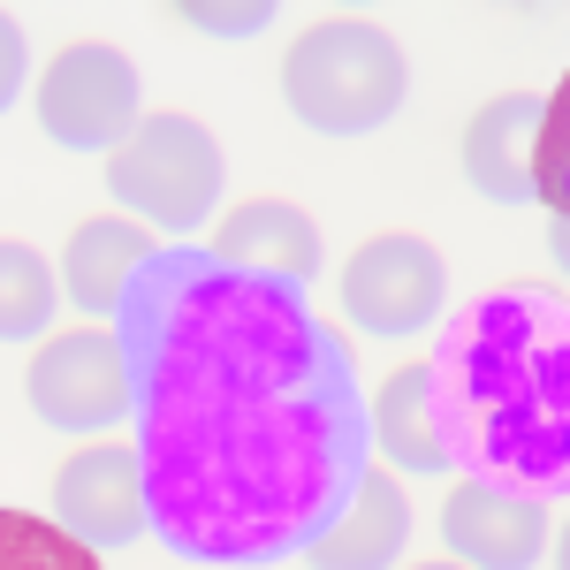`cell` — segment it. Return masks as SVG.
Segmentation results:
<instances>
[{
    "instance_id": "7a4b0ae2",
    "label": "cell",
    "mask_w": 570,
    "mask_h": 570,
    "mask_svg": "<svg viewBox=\"0 0 570 570\" xmlns=\"http://www.w3.org/2000/svg\"><path fill=\"white\" fill-rule=\"evenodd\" d=\"M434 426L449 464L472 449L487 472H525L532 487L563 480V305L494 297L464 335L426 365Z\"/></svg>"
},
{
    "instance_id": "5b68a950",
    "label": "cell",
    "mask_w": 570,
    "mask_h": 570,
    "mask_svg": "<svg viewBox=\"0 0 570 570\" xmlns=\"http://www.w3.org/2000/svg\"><path fill=\"white\" fill-rule=\"evenodd\" d=\"M137 69L130 53L115 46H69L39 85V130L61 145V153H115L122 137L137 130Z\"/></svg>"
},
{
    "instance_id": "9c48e42d",
    "label": "cell",
    "mask_w": 570,
    "mask_h": 570,
    "mask_svg": "<svg viewBox=\"0 0 570 570\" xmlns=\"http://www.w3.org/2000/svg\"><path fill=\"white\" fill-rule=\"evenodd\" d=\"M53 525L77 532L85 548H122L153 525L145 518V472H137V449H77L53 480Z\"/></svg>"
},
{
    "instance_id": "d6986e66",
    "label": "cell",
    "mask_w": 570,
    "mask_h": 570,
    "mask_svg": "<svg viewBox=\"0 0 570 570\" xmlns=\"http://www.w3.org/2000/svg\"><path fill=\"white\" fill-rule=\"evenodd\" d=\"M426 570H434V563H426Z\"/></svg>"
},
{
    "instance_id": "2e32d148",
    "label": "cell",
    "mask_w": 570,
    "mask_h": 570,
    "mask_svg": "<svg viewBox=\"0 0 570 570\" xmlns=\"http://www.w3.org/2000/svg\"><path fill=\"white\" fill-rule=\"evenodd\" d=\"M0 570H107V563H99V548H85L77 532H61L53 518L0 510Z\"/></svg>"
},
{
    "instance_id": "30bf717a",
    "label": "cell",
    "mask_w": 570,
    "mask_h": 570,
    "mask_svg": "<svg viewBox=\"0 0 570 570\" xmlns=\"http://www.w3.org/2000/svg\"><path fill=\"white\" fill-rule=\"evenodd\" d=\"M441 540H449V556L464 570H532L540 540H548V518L510 487L464 480L449 494V510H441Z\"/></svg>"
},
{
    "instance_id": "4fadbf2b",
    "label": "cell",
    "mask_w": 570,
    "mask_h": 570,
    "mask_svg": "<svg viewBox=\"0 0 570 570\" xmlns=\"http://www.w3.org/2000/svg\"><path fill=\"white\" fill-rule=\"evenodd\" d=\"M153 266V236L137 228V220H85L77 236H69V252H61V289H69V305L91 312V320H107V312H122L130 297V282Z\"/></svg>"
},
{
    "instance_id": "8fae6325",
    "label": "cell",
    "mask_w": 570,
    "mask_h": 570,
    "mask_svg": "<svg viewBox=\"0 0 570 570\" xmlns=\"http://www.w3.org/2000/svg\"><path fill=\"white\" fill-rule=\"evenodd\" d=\"M214 259L244 266V274H266V282H289V289H312L320 274V228H312L297 206L282 198H252L214 228Z\"/></svg>"
},
{
    "instance_id": "ba28073f",
    "label": "cell",
    "mask_w": 570,
    "mask_h": 570,
    "mask_svg": "<svg viewBox=\"0 0 570 570\" xmlns=\"http://www.w3.org/2000/svg\"><path fill=\"white\" fill-rule=\"evenodd\" d=\"M540 130H548V91L487 99L464 130V183L494 206H532L540 198Z\"/></svg>"
},
{
    "instance_id": "9a60e30c",
    "label": "cell",
    "mask_w": 570,
    "mask_h": 570,
    "mask_svg": "<svg viewBox=\"0 0 570 570\" xmlns=\"http://www.w3.org/2000/svg\"><path fill=\"white\" fill-rule=\"evenodd\" d=\"M53 320V266L31 244H0V343H31Z\"/></svg>"
},
{
    "instance_id": "3957f363",
    "label": "cell",
    "mask_w": 570,
    "mask_h": 570,
    "mask_svg": "<svg viewBox=\"0 0 570 570\" xmlns=\"http://www.w3.org/2000/svg\"><path fill=\"white\" fill-rule=\"evenodd\" d=\"M403 85H411L403 46H395L381 23H365V16H327V23H312L305 39L289 46V61H282V99H289V115L320 137L381 130L395 107H403Z\"/></svg>"
},
{
    "instance_id": "6da1fadb",
    "label": "cell",
    "mask_w": 570,
    "mask_h": 570,
    "mask_svg": "<svg viewBox=\"0 0 570 570\" xmlns=\"http://www.w3.org/2000/svg\"><path fill=\"white\" fill-rule=\"evenodd\" d=\"M145 518L198 563H274L365 480V403L343 343L289 282L214 252H153L122 297Z\"/></svg>"
},
{
    "instance_id": "277c9868",
    "label": "cell",
    "mask_w": 570,
    "mask_h": 570,
    "mask_svg": "<svg viewBox=\"0 0 570 570\" xmlns=\"http://www.w3.org/2000/svg\"><path fill=\"white\" fill-rule=\"evenodd\" d=\"M107 190L130 220L168 228V236H198L206 214L220 206V145L206 122L190 115H137V130L107 153Z\"/></svg>"
},
{
    "instance_id": "52a82bcc",
    "label": "cell",
    "mask_w": 570,
    "mask_h": 570,
    "mask_svg": "<svg viewBox=\"0 0 570 570\" xmlns=\"http://www.w3.org/2000/svg\"><path fill=\"white\" fill-rule=\"evenodd\" d=\"M31 411L53 434H107L130 411V365L107 327H69L31 357Z\"/></svg>"
},
{
    "instance_id": "e0dca14e",
    "label": "cell",
    "mask_w": 570,
    "mask_h": 570,
    "mask_svg": "<svg viewBox=\"0 0 570 570\" xmlns=\"http://www.w3.org/2000/svg\"><path fill=\"white\" fill-rule=\"evenodd\" d=\"M176 23H198L206 39H259L274 23V0H244V8H206V0H176Z\"/></svg>"
},
{
    "instance_id": "ac0fdd59",
    "label": "cell",
    "mask_w": 570,
    "mask_h": 570,
    "mask_svg": "<svg viewBox=\"0 0 570 570\" xmlns=\"http://www.w3.org/2000/svg\"><path fill=\"white\" fill-rule=\"evenodd\" d=\"M16 91H23V23L0 16V115L16 107Z\"/></svg>"
},
{
    "instance_id": "5bb4252c",
    "label": "cell",
    "mask_w": 570,
    "mask_h": 570,
    "mask_svg": "<svg viewBox=\"0 0 570 570\" xmlns=\"http://www.w3.org/2000/svg\"><path fill=\"white\" fill-rule=\"evenodd\" d=\"M373 449L395 472H449V449L434 426V395H426V365H403L373 395Z\"/></svg>"
},
{
    "instance_id": "8992f818",
    "label": "cell",
    "mask_w": 570,
    "mask_h": 570,
    "mask_svg": "<svg viewBox=\"0 0 570 570\" xmlns=\"http://www.w3.org/2000/svg\"><path fill=\"white\" fill-rule=\"evenodd\" d=\"M449 305V266L419 236H373L343 266V320L365 335H426Z\"/></svg>"
},
{
    "instance_id": "7c38bea8",
    "label": "cell",
    "mask_w": 570,
    "mask_h": 570,
    "mask_svg": "<svg viewBox=\"0 0 570 570\" xmlns=\"http://www.w3.org/2000/svg\"><path fill=\"white\" fill-rule=\"evenodd\" d=\"M411 540V510H403V487L389 472L365 464V480L351 487V502L335 510V525L305 548V570H389Z\"/></svg>"
}]
</instances>
